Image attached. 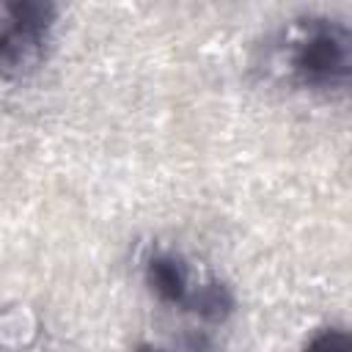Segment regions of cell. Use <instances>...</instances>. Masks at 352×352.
Here are the masks:
<instances>
[{"label":"cell","instance_id":"2","mask_svg":"<svg viewBox=\"0 0 352 352\" xmlns=\"http://www.w3.org/2000/svg\"><path fill=\"white\" fill-rule=\"evenodd\" d=\"M8 28H0V74H22L33 69L41 58V33L22 28L19 22L8 19Z\"/></svg>","mask_w":352,"mask_h":352},{"label":"cell","instance_id":"3","mask_svg":"<svg viewBox=\"0 0 352 352\" xmlns=\"http://www.w3.org/2000/svg\"><path fill=\"white\" fill-rule=\"evenodd\" d=\"M38 336V319L25 305L0 308V352H22Z\"/></svg>","mask_w":352,"mask_h":352},{"label":"cell","instance_id":"1","mask_svg":"<svg viewBox=\"0 0 352 352\" xmlns=\"http://www.w3.org/2000/svg\"><path fill=\"white\" fill-rule=\"evenodd\" d=\"M294 69L316 85L344 80L349 72V36L344 28L322 22L314 25L308 38L300 44Z\"/></svg>","mask_w":352,"mask_h":352},{"label":"cell","instance_id":"6","mask_svg":"<svg viewBox=\"0 0 352 352\" xmlns=\"http://www.w3.org/2000/svg\"><path fill=\"white\" fill-rule=\"evenodd\" d=\"M305 352H352V341L344 330H324L308 344Z\"/></svg>","mask_w":352,"mask_h":352},{"label":"cell","instance_id":"5","mask_svg":"<svg viewBox=\"0 0 352 352\" xmlns=\"http://www.w3.org/2000/svg\"><path fill=\"white\" fill-rule=\"evenodd\" d=\"M184 300H187V305H190L192 311H198L204 319H212V322L223 319V316L231 311V305H234L231 292H228L223 283H217V280H209V283L198 286V289H195L190 297H184Z\"/></svg>","mask_w":352,"mask_h":352},{"label":"cell","instance_id":"4","mask_svg":"<svg viewBox=\"0 0 352 352\" xmlns=\"http://www.w3.org/2000/svg\"><path fill=\"white\" fill-rule=\"evenodd\" d=\"M148 283L162 300H184L187 294V272L173 256H154L148 261Z\"/></svg>","mask_w":352,"mask_h":352}]
</instances>
